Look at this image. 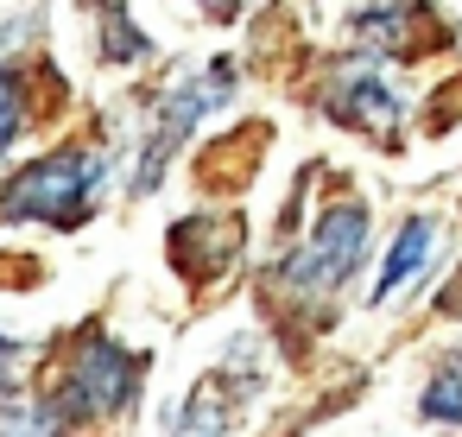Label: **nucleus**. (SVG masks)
<instances>
[{"label":"nucleus","mask_w":462,"mask_h":437,"mask_svg":"<svg viewBox=\"0 0 462 437\" xmlns=\"http://www.w3.org/2000/svg\"><path fill=\"white\" fill-rule=\"evenodd\" d=\"M102 26H108V45H102V51H108L115 64H140V58L152 51V45H146V39L134 33V20H127V14H115V7H102Z\"/></svg>","instance_id":"9b49d317"},{"label":"nucleus","mask_w":462,"mask_h":437,"mask_svg":"<svg viewBox=\"0 0 462 437\" xmlns=\"http://www.w3.org/2000/svg\"><path fill=\"white\" fill-rule=\"evenodd\" d=\"M241 216H184L171 235H165V254H171V266L184 273V285H209V279H222L228 266H235V254H241Z\"/></svg>","instance_id":"39448f33"},{"label":"nucleus","mask_w":462,"mask_h":437,"mask_svg":"<svg viewBox=\"0 0 462 437\" xmlns=\"http://www.w3.org/2000/svg\"><path fill=\"white\" fill-rule=\"evenodd\" d=\"M7 361H14V342H7V336H0V367H7Z\"/></svg>","instance_id":"dca6fc26"},{"label":"nucleus","mask_w":462,"mask_h":437,"mask_svg":"<svg viewBox=\"0 0 462 437\" xmlns=\"http://www.w3.org/2000/svg\"><path fill=\"white\" fill-rule=\"evenodd\" d=\"M247 386H254V380H241L235 367L203 374V380H197V393L184 399V412H178L171 437H228V431H235V418H241V405H247Z\"/></svg>","instance_id":"6e6552de"},{"label":"nucleus","mask_w":462,"mask_h":437,"mask_svg":"<svg viewBox=\"0 0 462 437\" xmlns=\"http://www.w3.org/2000/svg\"><path fill=\"white\" fill-rule=\"evenodd\" d=\"M361 247H367V209L361 203H336V209L317 216L310 241L279 260V273L266 285H279L285 298H323V292H336L355 273Z\"/></svg>","instance_id":"f03ea898"},{"label":"nucleus","mask_w":462,"mask_h":437,"mask_svg":"<svg viewBox=\"0 0 462 437\" xmlns=\"http://www.w3.org/2000/svg\"><path fill=\"white\" fill-rule=\"evenodd\" d=\"M424 418L462 424V361H456V367H443V374L424 386Z\"/></svg>","instance_id":"9d476101"},{"label":"nucleus","mask_w":462,"mask_h":437,"mask_svg":"<svg viewBox=\"0 0 462 437\" xmlns=\"http://www.w3.org/2000/svg\"><path fill=\"white\" fill-rule=\"evenodd\" d=\"M20 108H26V89H20V77L0 64V153L14 146V134H20Z\"/></svg>","instance_id":"ddd939ff"},{"label":"nucleus","mask_w":462,"mask_h":437,"mask_svg":"<svg viewBox=\"0 0 462 437\" xmlns=\"http://www.w3.org/2000/svg\"><path fill=\"white\" fill-rule=\"evenodd\" d=\"M96 184H102V159L83 146L45 153L26 172H14V184L0 191V222H51V228H77L96 209Z\"/></svg>","instance_id":"f257e3e1"},{"label":"nucleus","mask_w":462,"mask_h":437,"mask_svg":"<svg viewBox=\"0 0 462 437\" xmlns=\"http://www.w3.org/2000/svg\"><path fill=\"white\" fill-rule=\"evenodd\" d=\"M430 247H437V222L430 216H411L405 228H399V241H393V254H386V273H380V285H374V298H386L405 273H418L424 260H430Z\"/></svg>","instance_id":"1a4fd4ad"},{"label":"nucleus","mask_w":462,"mask_h":437,"mask_svg":"<svg viewBox=\"0 0 462 437\" xmlns=\"http://www.w3.org/2000/svg\"><path fill=\"white\" fill-rule=\"evenodd\" d=\"M235 96V64L228 58H216V64H203L190 83H178L171 96H165V108H159V121H152V140H146V159H140V178H134V191L146 197V191H159V178H165V165H171V153L190 140V127L216 108V102H228Z\"/></svg>","instance_id":"20e7f679"},{"label":"nucleus","mask_w":462,"mask_h":437,"mask_svg":"<svg viewBox=\"0 0 462 437\" xmlns=\"http://www.w3.org/2000/svg\"><path fill=\"white\" fill-rule=\"evenodd\" d=\"M134 386H140V355H127V349L108 342V336H89V342L70 355V367H64L58 393H51L45 405H51L58 424H89V418L127 412V405H134Z\"/></svg>","instance_id":"7ed1b4c3"},{"label":"nucleus","mask_w":462,"mask_h":437,"mask_svg":"<svg viewBox=\"0 0 462 437\" xmlns=\"http://www.w3.org/2000/svg\"><path fill=\"white\" fill-rule=\"evenodd\" d=\"M64 424L51 418V405H7L0 412V437H58Z\"/></svg>","instance_id":"f8f14e48"},{"label":"nucleus","mask_w":462,"mask_h":437,"mask_svg":"<svg viewBox=\"0 0 462 437\" xmlns=\"http://www.w3.org/2000/svg\"><path fill=\"white\" fill-rule=\"evenodd\" d=\"M355 33L374 51H393V58H424V51L449 45V26L430 7H418V0H374V7L355 20Z\"/></svg>","instance_id":"423d86ee"},{"label":"nucleus","mask_w":462,"mask_h":437,"mask_svg":"<svg viewBox=\"0 0 462 437\" xmlns=\"http://www.w3.org/2000/svg\"><path fill=\"white\" fill-rule=\"evenodd\" d=\"M437 311H443V317H462V266H456V273H449V285L437 292Z\"/></svg>","instance_id":"4468645a"},{"label":"nucleus","mask_w":462,"mask_h":437,"mask_svg":"<svg viewBox=\"0 0 462 437\" xmlns=\"http://www.w3.org/2000/svg\"><path fill=\"white\" fill-rule=\"evenodd\" d=\"M197 7H203V14H216V20H235L241 7H254V0H197Z\"/></svg>","instance_id":"2eb2a0df"},{"label":"nucleus","mask_w":462,"mask_h":437,"mask_svg":"<svg viewBox=\"0 0 462 437\" xmlns=\"http://www.w3.org/2000/svg\"><path fill=\"white\" fill-rule=\"evenodd\" d=\"M323 115H329L336 127H355V134H380V140H386V134L399 127V96H393L374 70H348V77L329 83Z\"/></svg>","instance_id":"0eeeda50"}]
</instances>
